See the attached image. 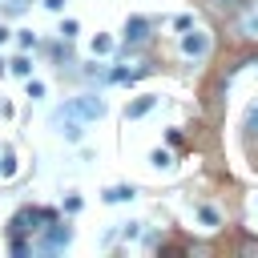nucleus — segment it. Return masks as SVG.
<instances>
[{"mask_svg": "<svg viewBox=\"0 0 258 258\" xmlns=\"http://www.w3.org/2000/svg\"><path fill=\"white\" fill-rule=\"evenodd\" d=\"M234 28H238L242 40H258V0H246V8L238 12Z\"/></svg>", "mask_w": 258, "mask_h": 258, "instance_id": "3", "label": "nucleus"}, {"mask_svg": "<svg viewBox=\"0 0 258 258\" xmlns=\"http://www.w3.org/2000/svg\"><path fill=\"white\" fill-rule=\"evenodd\" d=\"M181 52L185 56H206L210 52V32H202V28H185V36H181Z\"/></svg>", "mask_w": 258, "mask_h": 258, "instance_id": "4", "label": "nucleus"}, {"mask_svg": "<svg viewBox=\"0 0 258 258\" xmlns=\"http://www.w3.org/2000/svg\"><path fill=\"white\" fill-rule=\"evenodd\" d=\"M36 44V32H20V48H32Z\"/></svg>", "mask_w": 258, "mask_h": 258, "instance_id": "15", "label": "nucleus"}, {"mask_svg": "<svg viewBox=\"0 0 258 258\" xmlns=\"http://www.w3.org/2000/svg\"><path fill=\"white\" fill-rule=\"evenodd\" d=\"M60 36L73 40V36H77V20H64V24H60Z\"/></svg>", "mask_w": 258, "mask_h": 258, "instance_id": "12", "label": "nucleus"}, {"mask_svg": "<svg viewBox=\"0 0 258 258\" xmlns=\"http://www.w3.org/2000/svg\"><path fill=\"white\" fill-rule=\"evenodd\" d=\"M60 113H69L77 121H97V117H105V101L101 97H73V101H64Z\"/></svg>", "mask_w": 258, "mask_h": 258, "instance_id": "1", "label": "nucleus"}, {"mask_svg": "<svg viewBox=\"0 0 258 258\" xmlns=\"http://www.w3.org/2000/svg\"><path fill=\"white\" fill-rule=\"evenodd\" d=\"M133 198V185H113V189H105V202H129Z\"/></svg>", "mask_w": 258, "mask_h": 258, "instance_id": "8", "label": "nucleus"}, {"mask_svg": "<svg viewBox=\"0 0 258 258\" xmlns=\"http://www.w3.org/2000/svg\"><path fill=\"white\" fill-rule=\"evenodd\" d=\"M0 73H4V60H0Z\"/></svg>", "mask_w": 258, "mask_h": 258, "instance_id": "21", "label": "nucleus"}, {"mask_svg": "<svg viewBox=\"0 0 258 258\" xmlns=\"http://www.w3.org/2000/svg\"><path fill=\"white\" fill-rule=\"evenodd\" d=\"M121 238H137V222H125L121 226Z\"/></svg>", "mask_w": 258, "mask_h": 258, "instance_id": "17", "label": "nucleus"}, {"mask_svg": "<svg viewBox=\"0 0 258 258\" xmlns=\"http://www.w3.org/2000/svg\"><path fill=\"white\" fill-rule=\"evenodd\" d=\"M153 105H157V97H137V101H133V105L125 109V117H145V113H149Z\"/></svg>", "mask_w": 258, "mask_h": 258, "instance_id": "7", "label": "nucleus"}, {"mask_svg": "<svg viewBox=\"0 0 258 258\" xmlns=\"http://www.w3.org/2000/svg\"><path fill=\"white\" fill-rule=\"evenodd\" d=\"M52 125H64V129H60L64 141H81V121H77V117H69V113L56 109V113H52Z\"/></svg>", "mask_w": 258, "mask_h": 258, "instance_id": "6", "label": "nucleus"}, {"mask_svg": "<svg viewBox=\"0 0 258 258\" xmlns=\"http://www.w3.org/2000/svg\"><path fill=\"white\" fill-rule=\"evenodd\" d=\"M198 218H202L206 226H218V210H210V206H202V210H198Z\"/></svg>", "mask_w": 258, "mask_h": 258, "instance_id": "10", "label": "nucleus"}, {"mask_svg": "<svg viewBox=\"0 0 258 258\" xmlns=\"http://www.w3.org/2000/svg\"><path fill=\"white\" fill-rule=\"evenodd\" d=\"M149 161H153V165H157V169H169V153H161V149H157V153H153V157H149Z\"/></svg>", "mask_w": 258, "mask_h": 258, "instance_id": "14", "label": "nucleus"}, {"mask_svg": "<svg viewBox=\"0 0 258 258\" xmlns=\"http://www.w3.org/2000/svg\"><path fill=\"white\" fill-rule=\"evenodd\" d=\"M125 40H129V44L149 40V20H145V16H129V20H125Z\"/></svg>", "mask_w": 258, "mask_h": 258, "instance_id": "5", "label": "nucleus"}, {"mask_svg": "<svg viewBox=\"0 0 258 258\" xmlns=\"http://www.w3.org/2000/svg\"><path fill=\"white\" fill-rule=\"evenodd\" d=\"M4 40H8V28H4V24H0V44H4Z\"/></svg>", "mask_w": 258, "mask_h": 258, "instance_id": "20", "label": "nucleus"}, {"mask_svg": "<svg viewBox=\"0 0 258 258\" xmlns=\"http://www.w3.org/2000/svg\"><path fill=\"white\" fill-rule=\"evenodd\" d=\"M246 133H258V105H250L246 113Z\"/></svg>", "mask_w": 258, "mask_h": 258, "instance_id": "11", "label": "nucleus"}, {"mask_svg": "<svg viewBox=\"0 0 258 258\" xmlns=\"http://www.w3.org/2000/svg\"><path fill=\"white\" fill-rule=\"evenodd\" d=\"M24 4L28 0H8V12H24Z\"/></svg>", "mask_w": 258, "mask_h": 258, "instance_id": "18", "label": "nucleus"}, {"mask_svg": "<svg viewBox=\"0 0 258 258\" xmlns=\"http://www.w3.org/2000/svg\"><path fill=\"white\" fill-rule=\"evenodd\" d=\"M109 48H113L109 36H97V40H93V52H109Z\"/></svg>", "mask_w": 258, "mask_h": 258, "instance_id": "13", "label": "nucleus"}, {"mask_svg": "<svg viewBox=\"0 0 258 258\" xmlns=\"http://www.w3.org/2000/svg\"><path fill=\"white\" fill-rule=\"evenodd\" d=\"M44 8H52V12H60V8H64V0H44Z\"/></svg>", "mask_w": 258, "mask_h": 258, "instance_id": "19", "label": "nucleus"}, {"mask_svg": "<svg viewBox=\"0 0 258 258\" xmlns=\"http://www.w3.org/2000/svg\"><path fill=\"white\" fill-rule=\"evenodd\" d=\"M28 97H44V85L40 81H28Z\"/></svg>", "mask_w": 258, "mask_h": 258, "instance_id": "16", "label": "nucleus"}, {"mask_svg": "<svg viewBox=\"0 0 258 258\" xmlns=\"http://www.w3.org/2000/svg\"><path fill=\"white\" fill-rule=\"evenodd\" d=\"M12 73H16V77H28V73H32V64H28L24 56H16V60H12Z\"/></svg>", "mask_w": 258, "mask_h": 258, "instance_id": "9", "label": "nucleus"}, {"mask_svg": "<svg viewBox=\"0 0 258 258\" xmlns=\"http://www.w3.org/2000/svg\"><path fill=\"white\" fill-rule=\"evenodd\" d=\"M69 242H73V230H69V226H60V222L52 218V222L44 226V238L36 242V250H64Z\"/></svg>", "mask_w": 258, "mask_h": 258, "instance_id": "2", "label": "nucleus"}]
</instances>
